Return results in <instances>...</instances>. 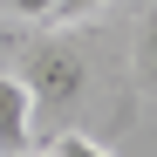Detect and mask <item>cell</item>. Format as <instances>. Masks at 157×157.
Masks as SVG:
<instances>
[{
  "label": "cell",
  "mask_w": 157,
  "mask_h": 157,
  "mask_svg": "<svg viewBox=\"0 0 157 157\" xmlns=\"http://www.w3.org/2000/svg\"><path fill=\"white\" fill-rule=\"evenodd\" d=\"M0 7H7L14 21H48V14H55V0H0Z\"/></svg>",
  "instance_id": "cell-5"
},
{
  "label": "cell",
  "mask_w": 157,
  "mask_h": 157,
  "mask_svg": "<svg viewBox=\"0 0 157 157\" xmlns=\"http://www.w3.org/2000/svg\"><path fill=\"white\" fill-rule=\"evenodd\" d=\"M137 82L157 89V7L144 14V28H137Z\"/></svg>",
  "instance_id": "cell-3"
},
{
  "label": "cell",
  "mask_w": 157,
  "mask_h": 157,
  "mask_svg": "<svg viewBox=\"0 0 157 157\" xmlns=\"http://www.w3.org/2000/svg\"><path fill=\"white\" fill-rule=\"evenodd\" d=\"M55 157H109V150H102L96 137H82V130H62V137H55Z\"/></svg>",
  "instance_id": "cell-4"
},
{
  "label": "cell",
  "mask_w": 157,
  "mask_h": 157,
  "mask_svg": "<svg viewBox=\"0 0 157 157\" xmlns=\"http://www.w3.org/2000/svg\"><path fill=\"white\" fill-rule=\"evenodd\" d=\"M34 137V96L21 75H0V157H21Z\"/></svg>",
  "instance_id": "cell-2"
},
{
  "label": "cell",
  "mask_w": 157,
  "mask_h": 157,
  "mask_svg": "<svg viewBox=\"0 0 157 157\" xmlns=\"http://www.w3.org/2000/svg\"><path fill=\"white\" fill-rule=\"evenodd\" d=\"M41 157H55V150H41Z\"/></svg>",
  "instance_id": "cell-7"
},
{
  "label": "cell",
  "mask_w": 157,
  "mask_h": 157,
  "mask_svg": "<svg viewBox=\"0 0 157 157\" xmlns=\"http://www.w3.org/2000/svg\"><path fill=\"white\" fill-rule=\"evenodd\" d=\"M21 82H28V96H34V116H41V109H75L82 89H89L82 48H75V41H41V48H28Z\"/></svg>",
  "instance_id": "cell-1"
},
{
  "label": "cell",
  "mask_w": 157,
  "mask_h": 157,
  "mask_svg": "<svg viewBox=\"0 0 157 157\" xmlns=\"http://www.w3.org/2000/svg\"><path fill=\"white\" fill-rule=\"evenodd\" d=\"M96 7H109V0H55L48 21H82V14H96Z\"/></svg>",
  "instance_id": "cell-6"
}]
</instances>
